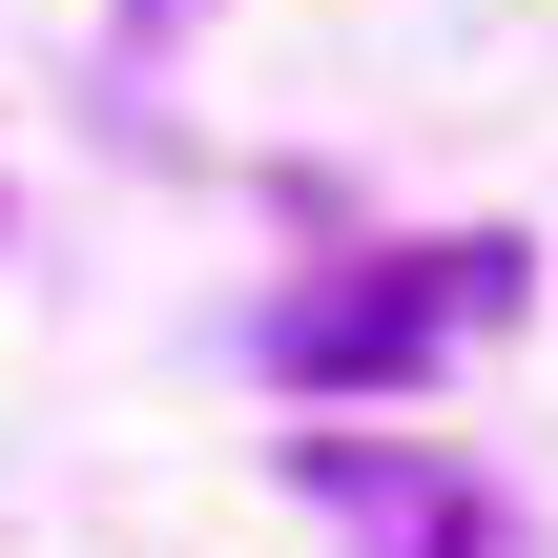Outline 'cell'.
<instances>
[{"label": "cell", "mask_w": 558, "mask_h": 558, "mask_svg": "<svg viewBox=\"0 0 558 558\" xmlns=\"http://www.w3.org/2000/svg\"><path fill=\"white\" fill-rule=\"evenodd\" d=\"M518 311V248H414V269H373V290H311L269 352L311 373V393H393V373H435L456 331H497Z\"/></svg>", "instance_id": "1"}, {"label": "cell", "mask_w": 558, "mask_h": 558, "mask_svg": "<svg viewBox=\"0 0 558 558\" xmlns=\"http://www.w3.org/2000/svg\"><path fill=\"white\" fill-rule=\"evenodd\" d=\"M290 497L352 518V558H518V497L414 456V435H290Z\"/></svg>", "instance_id": "2"}]
</instances>
